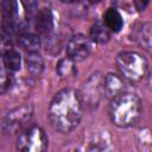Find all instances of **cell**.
I'll return each instance as SVG.
<instances>
[{"mask_svg": "<svg viewBox=\"0 0 152 152\" xmlns=\"http://www.w3.org/2000/svg\"><path fill=\"white\" fill-rule=\"evenodd\" d=\"M87 152H114V150L103 142H91L87 148Z\"/></svg>", "mask_w": 152, "mask_h": 152, "instance_id": "18", "label": "cell"}, {"mask_svg": "<svg viewBox=\"0 0 152 152\" xmlns=\"http://www.w3.org/2000/svg\"><path fill=\"white\" fill-rule=\"evenodd\" d=\"M102 80L103 77H101L100 72H95L88 78V81L84 83V93H81L84 102L93 106L99 103V100L103 94Z\"/></svg>", "mask_w": 152, "mask_h": 152, "instance_id": "7", "label": "cell"}, {"mask_svg": "<svg viewBox=\"0 0 152 152\" xmlns=\"http://www.w3.org/2000/svg\"><path fill=\"white\" fill-rule=\"evenodd\" d=\"M0 88H1V93L4 94L7 89H10L11 84H12V74L10 71H7L4 66L1 68V74H0Z\"/></svg>", "mask_w": 152, "mask_h": 152, "instance_id": "17", "label": "cell"}, {"mask_svg": "<svg viewBox=\"0 0 152 152\" xmlns=\"http://www.w3.org/2000/svg\"><path fill=\"white\" fill-rule=\"evenodd\" d=\"M102 89H103V94L112 100L118 95L125 93L126 90L125 78L115 72H108L102 80Z\"/></svg>", "mask_w": 152, "mask_h": 152, "instance_id": "8", "label": "cell"}, {"mask_svg": "<svg viewBox=\"0 0 152 152\" xmlns=\"http://www.w3.org/2000/svg\"><path fill=\"white\" fill-rule=\"evenodd\" d=\"M25 63H26L27 71L32 76H39L44 70V59L38 51L28 52L25 57Z\"/></svg>", "mask_w": 152, "mask_h": 152, "instance_id": "15", "label": "cell"}, {"mask_svg": "<svg viewBox=\"0 0 152 152\" xmlns=\"http://www.w3.org/2000/svg\"><path fill=\"white\" fill-rule=\"evenodd\" d=\"M33 115V107L31 104H21L7 112L2 118V133L5 135L19 134L23 129L30 126Z\"/></svg>", "mask_w": 152, "mask_h": 152, "instance_id": "5", "label": "cell"}, {"mask_svg": "<svg viewBox=\"0 0 152 152\" xmlns=\"http://www.w3.org/2000/svg\"><path fill=\"white\" fill-rule=\"evenodd\" d=\"M134 40L145 51L152 53V21H145L134 30Z\"/></svg>", "mask_w": 152, "mask_h": 152, "instance_id": "9", "label": "cell"}, {"mask_svg": "<svg viewBox=\"0 0 152 152\" xmlns=\"http://www.w3.org/2000/svg\"><path fill=\"white\" fill-rule=\"evenodd\" d=\"M84 110V101L80 90L68 87L55 94L49 109L48 118L51 127L59 133H70L74 131Z\"/></svg>", "mask_w": 152, "mask_h": 152, "instance_id": "1", "label": "cell"}, {"mask_svg": "<svg viewBox=\"0 0 152 152\" xmlns=\"http://www.w3.org/2000/svg\"><path fill=\"white\" fill-rule=\"evenodd\" d=\"M112 32L102 20H96L90 27V39L97 44H104L110 39Z\"/></svg>", "mask_w": 152, "mask_h": 152, "instance_id": "12", "label": "cell"}, {"mask_svg": "<svg viewBox=\"0 0 152 152\" xmlns=\"http://www.w3.org/2000/svg\"><path fill=\"white\" fill-rule=\"evenodd\" d=\"M34 26L39 34H43V36L50 34L53 27V17L50 8L44 7L42 10H38L34 18Z\"/></svg>", "mask_w": 152, "mask_h": 152, "instance_id": "10", "label": "cell"}, {"mask_svg": "<svg viewBox=\"0 0 152 152\" xmlns=\"http://www.w3.org/2000/svg\"><path fill=\"white\" fill-rule=\"evenodd\" d=\"M21 65V56L13 48H7L2 51V66L11 74L18 71Z\"/></svg>", "mask_w": 152, "mask_h": 152, "instance_id": "11", "label": "cell"}, {"mask_svg": "<svg viewBox=\"0 0 152 152\" xmlns=\"http://www.w3.org/2000/svg\"><path fill=\"white\" fill-rule=\"evenodd\" d=\"M110 32H119L124 26V19L121 13L116 8H108L103 13V20Z\"/></svg>", "mask_w": 152, "mask_h": 152, "instance_id": "13", "label": "cell"}, {"mask_svg": "<svg viewBox=\"0 0 152 152\" xmlns=\"http://www.w3.org/2000/svg\"><path fill=\"white\" fill-rule=\"evenodd\" d=\"M142 114V104L140 99L132 93H122L112 99L108 106V115L110 121L120 128L133 127L138 124Z\"/></svg>", "mask_w": 152, "mask_h": 152, "instance_id": "2", "label": "cell"}, {"mask_svg": "<svg viewBox=\"0 0 152 152\" xmlns=\"http://www.w3.org/2000/svg\"><path fill=\"white\" fill-rule=\"evenodd\" d=\"M76 71L75 69V62H72L70 58L65 57L58 61L57 65H56V72L58 74V76L61 78H66L71 75H74Z\"/></svg>", "mask_w": 152, "mask_h": 152, "instance_id": "16", "label": "cell"}, {"mask_svg": "<svg viewBox=\"0 0 152 152\" xmlns=\"http://www.w3.org/2000/svg\"><path fill=\"white\" fill-rule=\"evenodd\" d=\"M18 43L23 50L28 52H37L40 46V38L32 32H21L18 37Z\"/></svg>", "mask_w": 152, "mask_h": 152, "instance_id": "14", "label": "cell"}, {"mask_svg": "<svg viewBox=\"0 0 152 152\" xmlns=\"http://www.w3.org/2000/svg\"><path fill=\"white\" fill-rule=\"evenodd\" d=\"M17 152H46L48 137L39 125H30L23 129L15 140Z\"/></svg>", "mask_w": 152, "mask_h": 152, "instance_id": "4", "label": "cell"}, {"mask_svg": "<svg viewBox=\"0 0 152 152\" xmlns=\"http://www.w3.org/2000/svg\"><path fill=\"white\" fill-rule=\"evenodd\" d=\"M115 64L121 76L132 83L140 82L150 72L147 59L137 51H121L115 58Z\"/></svg>", "mask_w": 152, "mask_h": 152, "instance_id": "3", "label": "cell"}, {"mask_svg": "<svg viewBox=\"0 0 152 152\" xmlns=\"http://www.w3.org/2000/svg\"><path fill=\"white\" fill-rule=\"evenodd\" d=\"M147 1H145V2H141V1H135L134 2V6L137 7V10L138 11H141V10H145V7L147 6Z\"/></svg>", "mask_w": 152, "mask_h": 152, "instance_id": "19", "label": "cell"}, {"mask_svg": "<svg viewBox=\"0 0 152 152\" xmlns=\"http://www.w3.org/2000/svg\"><path fill=\"white\" fill-rule=\"evenodd\" d=\"M148 84H150V87L152 88V70L148 72Z\"/></svg>", "mask_w": 152, "mask_h": 152, "instance_id": "20", "label": "cell"}, {"mask_svg": "<svg viewBox=\"0 0 152 152\" xmlns=\"http://www.w3.org/2000/svg\"><path fill=\"white\" fill-rule=\"evenodd\" d=\"M91 51V43L88 37L82 33H76L70 37L66 43V55L72 62L78 63L84 61Z\"/></svg>", "mask_w": 152, "mask_h": 152, "instance_id": "6", "label": "cell"}]
</instances>
